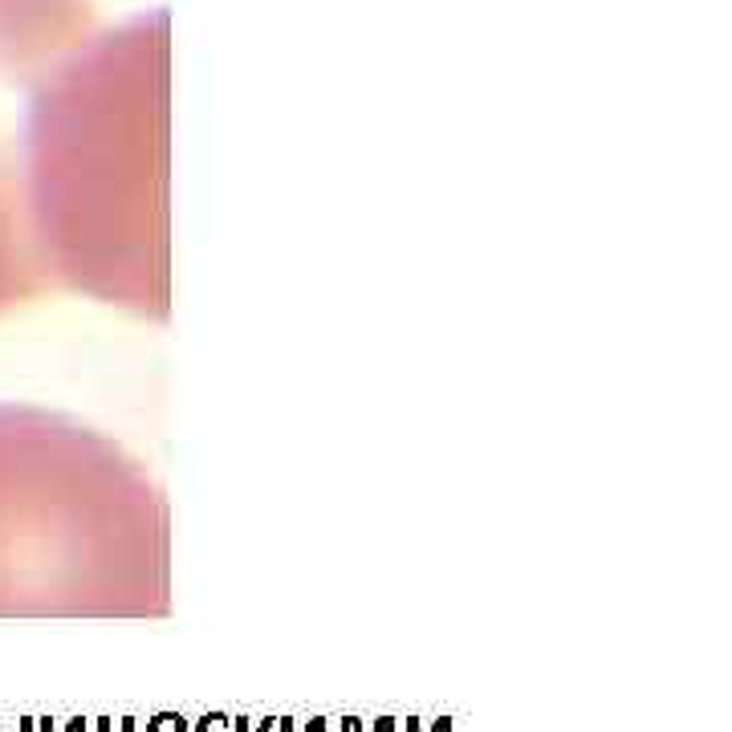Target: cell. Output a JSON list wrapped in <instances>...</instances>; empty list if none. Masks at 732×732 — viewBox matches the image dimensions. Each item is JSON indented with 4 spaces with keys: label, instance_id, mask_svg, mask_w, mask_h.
<instances>
[{
    "label": "cell",
    "instance_id": "6da1fadb",
    "mask_svg": "<svg viewBox=\"0 0 732 732\" xmlns=\"http://www.w3.org/2000/svg\"><path fill=\"white\" fill-rule=\"evenodd\" d=\"M171 17L94 33L45 82L29 127V216L53 285L135 318L171 310Z\"/></svg>",
    "mask_w": 732,
    "mask_h": 732
},
{
    "label": "cell",
    "instance_id": "3957f363",
    "mask_svg": "<svg viewBox=\"0 0 732 732\" xmlns=\"http://www.w3.org/2000/svg\"><path fill=\"white\" fill-rule=\"evenodd\" d=\"M94 33V0H0V314L53 285L29 216V127L53 70Z\"/></svg>",
    "mask_w": 732,
    "mask_h": 732
},
{
    "label": "cell",
    "instance_id": "7a4b0ae2",
    "mask_svg": "<svg viewBox=\"0 0 732 732\" xmlns=\"http://www.w3.org/2000/svg\"><path fill=\"white\" fill-rule=\"evenodd\" d=\"M167 509L135 456L57 411L0 403V610H139Z\"/></svg>",
    "mask_w": 732,
    "mask_h": 732
}]
</instances>
